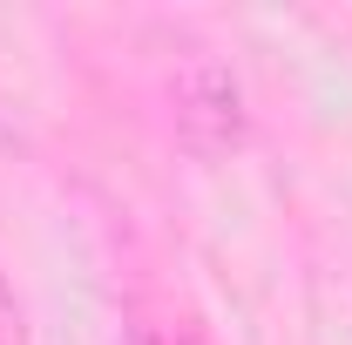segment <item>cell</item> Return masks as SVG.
<instances>
[{
	"label": "cell",
	"instance_id": "cell-1",
	"mask_svg": "<svg viewBox=\"0 0 352 345\" xmlns=\"http://www.w3.org/2000/svg\"><path fill=\"white\" fill-rule=\"evenodd\" d=\"M170 122L176 142L204 163H223L244 135H251V109H244V82L217 47H183L170 68Z\"/></svg>",
	"mask_w": 352,
	"mask_h": 345
},
{
	"label": "cell",
	"instance_id": "cell-2",
	"mask_svg": "<svg viewBox=\"0 0 352 345\" xmlns=\"http://www.w3.org/2000/svg\"><path fill=\"white\" fill-rule=\"evenodd\" d=\"M0 345H28V332H21V304L7 298V278H0Z\"/></svg>",
	"mask_w": 352,
	"mask_h": 345
},
{
	"label": "cell",
	"instance_id": "cell-3",
	"mask_svg": "<svg viewBox=\"0 0 352 345\" xmlns=\"http://www.w3.org/2000/svg\"><path fill=\"white\" fill-rule=\"evenodd\" d=\"M129 345H210V339H197V332H183V325H176V332H163V325H149V332H135Z\"/></svg>",
	"mask_w": 352,
	"mask_h": 345
},
{
	"label": "cell",
	"instance_id": "cell-4",
	"mask_svg": "<svg viewBox=\"0 0 352 345\" xmlns=\"http://www.w3.org/2000/svg\"><path fill=\"white\" fill-rule=\"evenodd\" d=\"M7 142H14V109L0 102V149H7Z\"/></svg>",
	"mask_w": 352,
	"mask_h": 345
}]
</instances>
